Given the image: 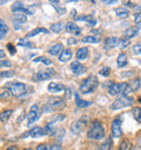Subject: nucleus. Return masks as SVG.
Returning <instances> with one entry per match:
<instances>
[{"label":"nucleus","mask_w":141,"mask_h":150,"mask_svg":"<svg viewBox=\"0 0 141 150\" xmlns=\"http://www.w3.org/2000/svg\"><path fill=\"white\" fill-rule=\"evenodd\" d=\"M39 33H47V34H48L49 30H47V28H45V27H37V28H35V30L28 32V33L26 34V38L33 37V36H35V35H38Z\"/></svg>","instance_id":"5701e85b"},{"label":"nucleus","mask_w":141,"mask_h":150,"mask_svg":"<svg viewBox=\"0 0 141 150\" xmlns=\"http://www.w3.org/2000/svg\"><path fill=\"white\" fill-rule=\"evenodd\" d=\"M65 119V115L64 114H56V115H53L50 119V121H49L48 123H52V124H54L56 122H58V121H62Z\"/></svg>","instance_id":"f704fd0d"},{"label":"nucleus","mask_w":141,"mask_h":150,"mask_svg":"<svg viewBox=\"0 0 141 150\" xmlns=\"http://www.w3.org/2000/svg\"><path fill=\"white\" fill-rule=\"evenodd\" d=\"M0 30H6V32H8V30H9V27H8V25L6 24V22L1 19H0Z\"/></svg>","instance_id":"37998d69"},{"label":"nucleus","mask_w":141,"mask_h":150,"mask_svg":"<svg viewBox=\"0 0 141 150\" xmlns=\"http://www.w3.org/2000/svg\"><path fill=\"white\" fill-rule=\"evenodd\" d=\"M114 11H115L116 15L118 16L119 19H125V18H127V16L129 15V11L127 10L126 8H123V7L116 8Z\"/></svg>","instance_id":"4be33fe9"},{"label":"nucleus","mask_w":141,"mask_h":150,"mask_svg":"<svg viewBox=\"0 0 141 150\" xmlns=\"http://www.w3.org/2000/svg\"><path fill=\"white\" fill-rule=\"evenodd\" d=\"M65 27H66V30L68 33H72V34H74V35H79L80 32H82L80 27L77 26L76 23H74V22H68Z\"/></svg>","instance_id":"2eb2a0df"},{"label":"nucleus","mask_w":141,"mask_h":150,"mask_svg":"<svg viewBox=\"0 0 141 150\" xmlns=\"http://www.w3.org/2000/svg\"><path fill=\"white\" fill-rule=\"evenodd\" d=\"M124 6H126V7H134L135 8V4L131 2V1H125L124 2Z\"/></svg>","instance_id":"8fccbe9b"},{"label":"nucleus","mask_w":141,"mask_h":150,"mask_svg":"<svg viewBox=\"0 0 141 150\" xmlns=\"http://www.w3.org/2000/svg\"><path fill=\"white\" fill-rule=\"evenodd\" d=\"M99 73H100L102 76H109L110 73H111V69L109 68V67H103V68L100 70Z\"/></svg>","instance_id":"4c0bfd02"},{"label":"nucleus","mask_w":141,"mask_h":150,"mask_svg":"<svg viewBox=\"0 0 141 150\" xmlns=\"http://www.w3.org/2000/svg\"><path fill=\"white\" fill-rule=\"evenodd\" d=\"M118 44H119V38L115 37V36L108 37L105 39V46H106V48H114V47H117Z\"/></svg>","instance_id":"a211bd4d"},{"label":"nucleus","mask_w":141,"mask_h":150,"mask_svg":"<svg viewBox=\"0 0 141 150\" xmlns=\"http://www.w3.org/2000/svg\"><path fill=\"white\" fill-rule=\"evenodd\" d=\"M23 150H33V149H30V148H26V149H23Z\"/></svg>","instance_id":"13d9d810"},{"label":"nucleus","mask_w":141,"mask_h":150,"mask_svg":"<svg viewBox=\"0 0 141 150\" xmlns=\"http://www.w3.org/2000/svg\"><path fill=\"white\" fill-rule=\"evenodd\" d=\"M11 114H12V110H6V111L0 113V120L2 121V122H7L9 120V117L11 116Z\"/></svg>","instance_id":"2f4dec72"},{"label":"nucleus","mask_w":141,"mask_h":150,"mask_svg":"<svg viewBox=\"0 0 141 150\" xmlns=\"http://www.w3.org/2000/svg\"><path fill=\"white\" fill-rule=\"evenodd\" d=\"M112 134H113V137L115 138H118L122 136V121L119 119H115L112 122Z\"/></svg>","instance_id":"9d476101"},{"label":"nucleus","mask_w":141,"mask_h":150,"mask_svg":"<svg viewBox=\"0 0 141 150\" xmlns=\"http://www.w3.org/2000/svg\"><path fill=\"white\" fill-rule=\"evenodd\" d=\"M54 75V70L53 69H47L45 71H39L34 75L35 81H46V79H51Z\"/></svg>","instance_id":"6e6552de"},{"label":"nucleus","mask_w":141,"mask_h":150,"mask_svg":"<svg viewBox=\"0 0 141 150\" xmlns=\"http://www.w3.org/2000/svg\"><path fill=\"white\" fill-rule=\"evenodd\" d=\"M105 4H115L116 1H104Z\"/></svg>","instance_id":"5fc2aeb1"},{"label":"nucleus","mask_w":141,"mask_h":150,"mask_svg":"<svg viewBox=\"0 0 141 150\" xmlns=\"http://www.w3.org/2000/svg\"><path fill=\"white\" fill-rule=\"evenodd\" d=\"M24 4H23L22 1H15L14 4H12V8L11 10L12 12H22L24 10Z\"/></svg>","instance_id":"cd10ccee"},{"label":"nucleus","mask_w":141,"mask_h":150,"mask_svg":"<svg viewBox=\"0 0 141 150\" xmlns=\"http://www.w3.org/2000/svg\"><path fill=\"white\" fill-rule=\"evenodd\" d=\"M19 45L22 47H27V48H34V44L30 41L27 38H22L19 40Z\"/></svg>","instance_id":"c756f323"},{"label":"nucleus","mask_w":141,"mask_h":150,"mask_svg":"<svg viewBox=\"0 0 141 150\" xmlns=\"http://www.w3.org/2000/svg\"><path fill=\"white\" fill-rule=\"evenodd\" d=\"M131 113H133V115H134L135 120L137 121L138 123H141V108H138V107L133 108Z\"/></svg>","instance_id":"c85d7f7f"},{"label":"nucleus","mask_w":141,"mask_h":150,"mask_svg":"<svg viewBox=\"0 0 141 150\" xmlns=\"http://www.w3.org/2000/svg\"><path fill=\"white\" fill-rule=\"evenodd\" d=\"M6 57V53H4V50H0V59H2V58H4Z\"/></svg>","instance_id":"864d4df0"},{"label":"nucleus","mask_w":141,"mask_h":150,"mask_svg":"<svg viewBox=\"0 0 141 150\" xmlns=\"http://www.w3.org/2000/svg\"><path fill=\"white\" fill-rule=\"evenodd\" d=\"M7 48H8V50L10 51V53H11V54H15V52H16V49H15V47L12 45L11 42H9V44H8Z\"/></svg>","instance_id":"79ce46f5"},{"label":"nucleus","mask_w":141,"mask_h":150,"mask_svg":"<svg viewBox=\"0 0 141 150\" xmlns=\"http://www.w3.org/2000/svg\"><path fill=\"white\" fill-rule=\"evenodd\" d=\"M33 62H42V63H45L46 65H50L52 64V61L48 58H46V57H38V58H35L33 60Z\"/></svg>","instance_id":"473e14b6"},{"label":"nucleus","mask_w":141,"mask_h":150,"mask_svg":"<svg viewBox=\"0 0 141 150\" xmlns=\"http://www.w3.org/2000/svg\"><path fill=\"white\" fill-rule=\"evenodd\" d=\"M137 24H138V26H139V27H141V21H138V23H137Z\"/></svg>","instance_id":"4d7b16f0"},{"label":"nucleus","mask_w":141,"mask_h":150,"mask_svg":"<svg viewBox=\"0 0 141 150\" xmlns=\"http://www.w3.org/2000/svg\"><path fill=\"white\" fill-rule=\"evenodd\" d=\"M135 12H136V14H141V4H138V6H135Z\"/></svg>","instance_id":"49530a36"},{"label":"nucleus","mask_w":141,"mask_h":150,"mask_svg":"<svg viewBox=\"0 0 141 150\" xmlns=\"http://www.w3.org/2000/svg\"><path fill=\"white\" fill-rule=\"evenodd\" d=\"M28 135H30V137H33V138H38V137H41V136L46 135V131H45V128L36 126V127L32 128L28 133H26L25 135H24V137H25V136H28Z\"/></svg>","instance_id":"f8f14e48"},{"label":"nucleus","mask_w":141,"mask_h":150,"mask_svg":"<svg viewBox=\"0 0 141 150\" xmlns=\"http://www.w3.org/2000/svg\"><path fill=\"white\" fill-rule=\"evenodd\" d=\"M64 27H65L64 23L58 22V23H54V24H52L51 26H50V30H51L53 33H56V34H59V33H61V32L64 30Z\"/></svg>","instance_id":"b1692460"},{"label":"nucleus","mask_w":141,"mask_h":150,"mask_svg":"<svg viewBox=\"0 0 141 150\" xmlns=\"http://www.w3.org/2000/svg\"><path fill=\"white\" fill-rule=\"evenodd\" d=\"M7 2H8L7 0H4V1H1V0H0V6H2V4H7Z\"/></svg>","instance_id":"6e6d98bb"},{"label":"nucleus","mask_w":141,"mask_h":150,"mask_svg":"<svg viewBox=\"0 0 141 150\" xmlns=\"http://www.w3.org/2000/svg\"><path fill=\"white\" fill-rule=\"evenodd\" d=\"M70 70L73 71V73H74L75 75L84 74L86 72V68L80 63V62H78V61H73V62L70 63Z\"/></svg>","instance_id":"9b49d317"},{"label":"nucleus","mask_w":141,"mask_h":150,"mask_svg":"<svg viewBox=\"0 0 141 150\" xmlns=\"http://www.w3.org/2000/svg\"><path fill=\"white\" fill-rule=\"evenodd\" d=\"M15 73L13 71H6V72H0V77H12L14 76Z\"/></svg>","instance_id":"58836bf2"},{"label":"nucleus","mask_w":141,"mask_h":150,"mask_svg":"<svg viewBox=\"0 0 141 150\" xmlns=\"http://www.w3.org/2000/svg\"><path fill=\"white\" fill-rule=\"evenodd\" d=\"M6 150H18V147L16 146H10V147H8Z\"/></svg>","instance_id":"603ef678"},{"label":"nucleus","mask_w":141,"mask_h":150,"mask_svg":"<svg viewBox=\"0 0 141 150\" xmlns=\"http://www.w3.org/2000/svg\"><path fill=\"white\" fill-rule=\"evenodd\" d=\"M84 42H90V44H97L100 41V38L96 37V36H85L82 39Z\"/></svg>","instance_id":"7c9ffc66"},{"label":"nucleus","mask_w":141,"mask_h":150,"mask_svg":"<svg viewBox=\"0 0 141 150\" xmlns=\"http://www.w3.org/2000/svg\"><path fill=\"white\" fill-rule=\"evenodd\" d=\"M129 44H130V41L127 40V39H119V44H118L117 47L121 48V49H125L129 46Z\"/></svg>","instance_id":"e433bc0d"},{"label":"nucleus","mask_w":141,"mask_h":150,"mask_svg":"<svg viewBox=\"0 0 141 150\" xmlns=\"http://www.w3.org/2000/svg\"><path fill=\"white\" fill-rule=\"evenodd\" d=\"M88 56H89V50L87 47H82V48L78 49L77 52H76V58L78 60H85L88 58Z\"/></svg>","instance_id":"6ab92c4d"},{"label":"nucleus","mask_w":141,"mask_h":150,"mask_svg":"<svg viewBox=\"0 0 141 150\" xmlns=\"http://www.w3.org/2000/svg\"><path fill=\"white\" fill-rule=\"evenodd\" d=\"M65 89V87H64L63 84H61V83H54L52 82L49 84L48 86V90L50 93H59V91H62V90Z\"/></svg>","instance_id":"4468645a"},{"label":"nucleus","mask_w":141,"mask_h":150,"mask_svg":"<svg viewBox=\"0 0 141 150\" xmlns=\"http://www.w3.org/2000/svg\"><path fill=\"white\" fill-rule=\"evenodd\" d=\"M133 50H134L135 53H137V54H141V42L136 44V45L133 47Z\"/></svg>","instance_id":"ea45409f"},{"label":"nucleus","mask_w":141,"mask_h":150,"mask_svg":"<svg viewBox=\"0 0 141 150\" xmlns=\"http://www.w3.org/2000/svg\"><path fill=\"white\" fill-rule=\"evenodd\" d=\"M40 114H41V110L39 109V107L37 105H33L30 107V113L27 114V124L32 125L33 123H35L40 117Z\"/></svg>","instance_id":"423d86ee"},{"label":"nucleus","mask_w":141,"mask_h":150,"mask_svg":"<svg viewBox=\"0 0 141 150\" xmlns=\"http://www.w3.org/2000/svg\"><path fill=\"white\" fill-rule=\"evenodd\" d=\"M67 42H68V45H74V44H76V38H70L68 40H67Z\"/></svg>","instance_id":"09e8293b"},{"label":"nucleus","mask_w":141,"mask_h":150,"mask_svg":"<svg viewBox=\"0 0 141 150\" xmlns=\"http://www.w3.org/2000/svg\"><path fill=\"white\" fill-rule=\"evenodd\" d=\"M85 124H86V121H82V120L76 121V122H74V123L72 124V126H70V131H72L73 134L78 135V134L84 129Z\"/></svg>","instance_id":"ddd939ff"},{"label":"nucleus","mask_w":141,"mask_h":150,"mask_svg":"<svg viewBox=\"0 0 141 150\" xmlns=\"http://www.w3.org/2000/svg\"><path fill=\"white\" fill-rule=\"evenodd\" d=\"M127 86V83H113L110 88H109V94L110 95H118L123 94L124 90Z\"/></svg>","instance_id":"1a4fd4ad"},{"label":"nucleus","mask_w":141,"mask_h":150,"mask_svg":"<svg viewBox=\"0 0 141 150\" xmlns=\"http://www.w3.org/2000/svg\"><path fill=\"white\" fill-rule=\"evenodd\" d=\"M63 52V45L62 44H56L49 49V53L52 56H60Z\"/></svg>","instance_id":"f3484780"},{"label":"nucleus","mask_w":141,"mask_h":150,"mask_svg":"<svg viewBox=\"0 0 141 150\" xmlns=\"http://www.w3.org/2000/svg\"><path fill=\"white\" fill-rule=\"evenodd\" d=\"M6 35H7V32H6V30H0V39H2V38H4Z\"/></svg>","instance_id":"3c124183"},{"label":"nucleus","mask_w":141,"mask_h":150,"mask_svg":"<svg viewBox=\"0 0 141 150\" xmlns=\"http://www.w3.org/2000/svg\"><path fill=\"white\" fill-rule=\"evenodd\" d=\"M72 57H73L72 50H70V49H66V50H63V52L60 54L59 60L61 61V62H67L68 60L72 59Z\"/></svg>","instance_id":"aec40b11"},{"label":"nucleus","mask_w":141,"mask_h":150,"mask_svg":"<svg viewBox=\"0 0 141 150\" xmlns=\"http://www.w3.org/2000/svg\"><path fill=\"white\" fill-rule=\"evenodd\" d=\"M99 150H112V139L109 138L105 143H103L100 146Z\"/></svg>","instance_id":"72a5a7b5"},{"label":"nucleus","mask_w":141,"mask_h":150,"mask_svg":"<svg viewBox=\"0 0 141 150\" xmlns=\"http://www.w3.org/2000/svg\"><path fill=\"white\" fill-rule=\"evenodd\" d=\"M12 64H11V62H10V61H2V62H0V67H8V68H9V67H11Z\"/></svg>","instance_id":"a18cd8bd"},{"label":"nucleus","mask_w":141,"mask_h":150,"mask_svg":"<svg viewBox=\"0 0 141 150\" xmlns=\"http://www.w3.org/2000/svg\"><path fill=\"white\" fill-rule=\"evenodd\" d=\"M131 148H133L131 142L128 138H124L122 140L121 145H119L118 150H131Z\"/></svg>","instance_id":"a878e982"},{"label":"nucleus","mask_w":141,"mask_h":150,"mask_svg":"<svg viewBox=\"0 0 141 150\" xmlns=\"http://www.w3.org/2000/svg\"><path fill=\"white\" fill-rule=\"evenodd\" d=\"M51 150H63V148L60 146V145H53L51 147Z\"/></svg>","instance_id":"de8ad7c7"},{"label":"nucleus","mask_w":141,"mask_h":150,"mask_svg":"<svg viewBox=\"0 0 141 150\" xmlns=\"http://www.w3.org/2000/svg\"><path fill=\"white\" fill-rule=\"evenodd\" d=\"M54 7H56V11H58V13L59 14H64L65 12H66V10H65V8H61L60 7V2L59 1H50Z\"/></svg>","instance_id":"c9c22d12"},{"label":"nucleus","mask_w":141,"mask_h":150,"mask_svg":"<svg viewBox=\"0 0 141 150\" xmlns=\"http://www.w3.org/2000/svg\"><path fill=\"white\" fill-rule=\"evenodd\" d=\"M37 150H51V147L48 144H40L37 146Z\"/></svg>","instance_id":"a19ab883"},{"label":"nucleus","mask_w":141,"mask_h":150,"mask_svg":"<svg viewBox=\"0 0 141 150\" xmlns=\"http://www.w3.org/2000/svg\"><path fill=\"white\" fill-rule=\"evenodd\" d=\"M105 135V132H104V127L102 123L100 121L94 120L90 125L89 129H88V138L90 139H96V140H100L102 139Z\"/></svg>","instance_id":"f257e3e1"},{"label":"nucleus","mask_w":141,"mask_h":150,"mask_svg":"<svg viewBox=\"0 0 141 150\" xmlns=\"http://www.w3.org/2000/svg\"><path fill=\"white\" fill-rule=\"evenodd\" d=\"M27 21V18H26V15L24 14H15L13 16V23H14L15 27L18 26V24H22V23H25Z\"/></svg>","instance_id":"393cba45"},{"label":"nucleus","mask_w":141,"mask_h":150,"mask_svg":"<svg viewBox=\"0 0 141 150\" xmlns=\"http://www.w3.org/2000/svg\"><path fill=\"white\" fill-rule=\"evenodd\" d=\"M10 97V93L7 91V90H4L1 94H0V99H8Z\"/></svg>","instance_id":"c03bdc74"},{"label":"nucleus","mask_w":141,"mask_h":150,"mask_svg":"<svg viewBox=\"0 0 141 150\" xmlns=\"http://www.w3.org/2000/svg\"><path fill=\"white\" fill-rule=\"evenodd\" d=\"M75 100H76V105H77L78 108H87V107H89L91 105L92 103L90 101H86V100H82L79 98V95L76 93L75 94Z\"/></svg>","instance_id":"412c9836"},{"label":"nucleus","mask_w":141,"mask_h":150,"mask_svg":"<svg viewBox=\"0 0 141 150\" xmlns=\"http://www.w3.org/2000/svg\"><path fill=\"white\" fill-rule=\"evenodd\" d=\"M135 102V99L133 97H129V96H121L117 99H115L113 103L111 105V109L112 110H119V109H124V108H127V107H130L133 105V103Z\"/></svg>","instance_id":"39448f33"},{"label":"nucleus","mask_w":141,"mask_h":150,"mask_svg":"<svg viewBox=\"0 0 141 150\" xmlns=\"http://www.w3.org/2000/svg\"><path fill=\"white\" fill-rule=\"evenodd\" d=\"M65 105H66V102L63 98L50 97L45 105V111H59L64 109Z\"/></svg>","instance_id":"7ed1b4c3"},{"label":"nucleus","mask_w":141,"mask_h":150,"mask_svg":"<svg viewBox=\"0 0 141 150\" xmlns=\"http://www.w3.org/2000/svg\"><path fill=\"white\" fill-rule=\"evenodd\" d=\"M98 85H99V81L97 79V76L89 75L87 79H82L79 90H80L82 94H90V93H93L97 89Z\"/></svg>","instance_id":"f03ea898"},{"label":"nucleus","mask_w":141,"mask_h":150,"mask_svg":"<svg viewBox=\"0 0 141 150\" xmlns=\"http://www.w3.org/2000/svg\"><path fill=\"white\" fill-rule=\"evenodd\" d=\"M140 88V79L139 77H136V79L129 81V83H127V86L124 90L123 95L124 96H128L130 93H134V91H137Z\"/></svg>","instance_id":"0eeeda50"},{"label":"nucleus","mask_w":141,"mask_h":150,"mask_svg":"<svg viewBox=\"0 0 141 150\" xmlns=\"http://www.w3.org/2000/svg\"><path fill=\"white\" fill-rule=\"evenodd\" d=\"M138 32V27H129V28H127L125 32H124V39H127V40H129L130 38H134L135 36H137Z\"/></svg>","instance_id":"dca6fc26"},{"label":"nucleus","mask_w":141,"mask_h":150,"mask_svg":"<svg viewBox=\"0 0 141 150\" xmlns=\"http://www.w3.org/2000/svg\"><path fill=\"white\" fill-rule=\"evenodd\" d=\"M6 87L10 90V94L14 97H21L23 95H25L27 93V86L23 83L19 82H11L7 83Z\"/></svg>","instance_id":"20e7f679"},{"label":"nucleus","mask_w":141,"mask_h":150,"mask_svg":"<svg viewBox=\"0 0 141 150\" xmlns=\"http://www.w3.org/2000/svg\"><path fill=\"white\" fill-rule=\"evenodd\" d=\"M139 101H140V102H141V98H139Z\"/></svg>","instance_id":"bf43d9fd"},{"label":"nucleus","mask_w":141,"mask_h":150,"mask_svg":"<svg viewBox=\"0 0 141 150\" xmlns=\"http://www.w3.org/2000/svg\"><path fill=\"white\" fill-rule=\"evenodd\" d=\"M128 60H127V56L125 53H119L117 57V67L118 68H124L127 64Z\"/></svg>","instance_id":"bb28decb"}]
</instances>
